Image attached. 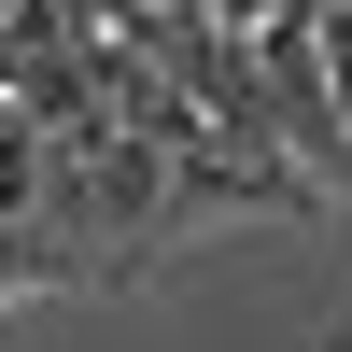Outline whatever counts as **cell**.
<instances>
[{"mask_svg":"<svg viewBox=\"0 0 352 352\" xmlns=\"http://www.w3.org/2000/svg\"><path fill=\"white\" fill-rule=\"evenodd\" d=\"M197 14H226V28H268V14H282V0H197Z\"/></svg>","mask_w":352,"mask_h":352,"instance_id":"1","label":"cell"},{"mask_svg":"<svg viewBox=\"0 0 352 352\" xmlns=\"http://www.w3.org/2000/svg\"><path fill=\"white\" fill-rule=\"evenodd\" d=\"M0 14H14V0H0Z\"/></svg>","mask_w":352,"mask_h":352,"instance_id":"2","label":"cell"}]
</instances>
